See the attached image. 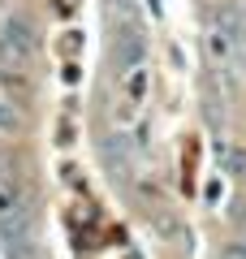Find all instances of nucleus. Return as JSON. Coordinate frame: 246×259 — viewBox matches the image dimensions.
Segmentation results:
<instances>
[{"instance_id": "nucleus-1", "label": "nucleus", "mask_w": 246, "mask_h": 259, "mask_svg": "<svg viewBox=\"0 0 246 259\" xmlns=\"http://www.w3.org/2000/svg\"><path fill=\"white\" fill-rule=\"evenodd\" d=\"M0 125H5V130H13V125H18V117H13V112L5 108V104H0Z\"/></svg>"}]
</instances>
